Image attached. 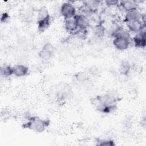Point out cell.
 I'll return each mask as SVG.
<instances>
[{
    "mask_svg": "<svg viewBox=\"0 0 146 146\" xmlns=\"http://www.w3.org/2000/svg\"><path fill=\"white\" fill-rule=\"evenodd\" d=\"M115 36H118V37H121V38H124L129 39H130V33H129V31H128V30L120 27L117 30V31H116L115 34L114 35L113 37H115Z\"/></svg>",
    "mask_w": 146,
    "mask_h": 146,
    "instance_id": "16",
    "label": "cell"
},
{
    "mask_svg": "<svg viewBox=\"0 0 146 146\" xmlns=\"http://www.w3.org/2000/svg\"><path fill=\"white\" fill-rule=\"evenodd\" d=\"M48 119H43L38 116L29 117L27 121L22 125V128L29 129L37 133L43 132L50 124Z\"/></svg>",
    "mask_w": 146,
    "mask_h": 146,
    "instance_id": "2",
    "label": "cell"
},
{
    "mask_svg": "<svg viewBox=\"0 0 146 146\" xmlns=\"http://www.w3.org/2000/svg\"><path fill=\"white\" fill-rule=\"evenodd\" d=\"M117 97L118 96H115L113 93H107L96 96L92 99L91 102L97 110L100 112L109 113L116 109Z\"/></svg>",
    "mask_w": 146,
    "mask_h": 146,
    "instance_id": "1",
    "label": "cell"
},
{
    "mask_svg": "<svg viewBox=\"0 0 146 146\" xmlns=\"http://www.w3.org/2000/svg\"><path fill=\"white\" fill-rule=\"evenodd\" d=\"M98 143L96 144L98 145H102V146H113L115 145V143L113 140H110V139H102L99 140L98 141Z\"/></svg>",
    "mask_w": 146,
    "mask_h": 146,
    "instance_id": "19",
    "label": "cell"
},
{
    "mask_svg": "<svg viewBox=\"0 0 146 146\" xmlns=\"http://www.w3.org/2000/svg\"><path fill=\"white\" fill-rule=\"evenodd\" d=\"M64 27L65 30L70 33L74 34L78 29V26L74 18L64 19Z\"/></svg>",
    "mask_w": 146,
    "mask_h": 146,
    "instance_id": "12",
    "label": "cell"
},
{
    "mask_svg": "<svg viewBox=\"0 0 146 146\" xmlns=\"http://www.w3.org/2000/svg\"><path fill=\"white\" fill-rule=\"evenodd\" d=\"M130 69H131V66L128 62L123 61L120 64V66L119 67L120 72L123 75H127V74H128Z\"/></svg>",
    "mask_w": 146,
    "mask_h": 146,
    "instance_id": "18",
    "label": "cell"
},
{
    "mask_svg": "<svg viewBox=\"0 0 146 146\" xmlns=\"http://www.w3.org/2000/svg\"><path fill=\"white\" fill-rule=\"evenodd\" d=\"M51 17L49 12L45 6L41 7L38 11L37 24L38 30L39 32L43 33L50 26Z\"/></svg>",
    "mask_w": 146,
    "mask_h": 146,
    "instance_id": "3",
    "label": "cell"
},
{
    "mask_svg": "<svg viewBox=\"0 0 146 146\" xmlns=\"http://www.w3.org/2000/svg\"><path fill=\"white\" fill-rule=\"evenodd\" d=\"M133 44L137 48H144L146 45L145 30H143L137 33L132 38Z\"/></svg>",
    "mask_w": 146,
    "mask_h": 146,
    "instance_id": "8",
    "label": "cell"
},
{
    "mask_svg": "<svg viewBox=\"0 0 146 146\" xmlns=\"http://www.w3.org/2000/svg\"><path fill=\"white\" fill-rule=\"evenodd\" d=\"M118 3H119V1H116V0H107V1H105L106 5L108 7L114 6L117 5Z\"/></svg>",
    "mask_w": 146,
    "mask_h": 146,
    "instance_id": "21",
    "label": "cell"
},
{
    "mask_svg": "<svg viewBox=\"0 0 146 146\" xmlns=\"http://www.w3.org/2000/svg\"><path fill=\"white\" fill-rule=\"evenodd\" d=\"M13 75L15 76L20 78L27 75L29 72V67L23 64H17L13 67Z\"/></svg>",
    "mask_w": 146,
    "mask_h": 146,
    "instance_id": "11",
    "label": "cell"
},
{
    "mask_svg": "<svg viewBox=\"0 0 146 146\" xmlns=\"http://www.w3.org/2000/svg\"><path fill=\"white\" fill-rule=\"evenodd\" d=\"M76 78L77 80H78L79 81L83 82L87 79V75L84 72H78L76 74Z\"/></svg>",
    "mask_w": 146,
    "mask_h": 146,
    "instance_id": "20",
    "label": "cell"
},
{
    "mask_svg": "<svg viewBox=\"0 0 146 146\" xmlns=\"http://www.w3.org/2000/svg\"><path fill=\"white\" fill-rule=\"evenodd\" d=\"M1 75L3 77H9L11 75H13V67L9 65H3L0 68Z\"/></svg>",
    "mask_w": 146,
    "mask_h": 146,
    "instance_id": "15",
    "label": "cell"
},
{
    "mask_svg": "<svg viewBox=\"0 0 146 146\" xmlns=\"http://www.w3.org/2000/svg\"><path fill=\"white\" fill-rule=\"evenodd\" d=\"M112 43L113 46L117 50L123 51L128 48L130 44V40L129 39L115 36Z\"/></svg>",
    "mask_w": 146,
    "mask_h": 146,
    "instance_id": "7",
    "label": "cell"
},
{
    "mask_svg": "<svg viewBox=\"0 0 146 146\" xmlns=\"http://www.w3.org/2000/svg\"><path fill=\"white\" fill-rule=\"evenodd\" d=\"M60 13L64 19L74 18L76 15V9L70 2H64L61 5Z\"/></svg>",
    "mask_w": 146,
    "mask_h": 146,
    "instance_id": "5",
    "label": "cell"
},
{
    "mask_svg": "<svg viewBox=\"0 0 146 146\" xmlns=\"http://www.w3.org/2000/svg\"><path fill=\"white\" fill-rule=\"evenodd\" d=\"M120 6L125 12L137 9V3L134 1H122L120 2Z\"/></svg>",
    "mask_w": 146,
    "mask_h": 146,
    "instance_id": "13",
    "label": "cell"
},
{
    "mask_svg": "<svg viewBox=\"0 0 146 146\" xmlns=\"http://www.w3.org/2000/svg\"><path fill=\"white\" fill-rule=\"evenodd\" d=\"M143 14H141L137 9L130 10L126 12L124 17V22L135 21H141Z\"/></svg>",
    "mask_w": 146,
    "mask_h": 146,
    "instance_id": "10",
    "label": "cell"
},
{
    "mask_svg": "<svg viewBox=\"0 0 146 146\" xmlns=\"http://www.w3.org/2000/svg\"><path fill=\"white\" fill-rule=\"evenodd\" d=\"M73 34L75 35L78 38L82 40H84L87 36L88 31H87V29H78Z\"/></svg>",
    "mask_w": 146,
    "mask_h": 146,
    "instance_id": "17",
    "label": "cell"
},
{
    "mask_svg": "<svg viewBox=\"0 0 146 146\" xmlns=\"http://www.w3.org/2000/svg\"><path fill=\"white\" fill-rule=\"evenodd\" d=\"M55 53V47L51 43L46 42L38 52L39 57L43 60L51 59Z\"/></svg>",
    "mask_w": 146,
    "mask_h": 146,
    "instance_id": "4",
    "label": "cell"
},
{
    "mask_svg": "<svg viewBox=\"0 0 146 146\" xmlns=\"http://www.w3.org/2000/svg\"><path fill=\"white\" fill-rule=\"evenodd\" d=\"M129 31L133 33H139L145 30V25L141 21H135L125 22Z\"/></svg>",
    "mask_w": 146,
    "mask_h": 146,
    "instance_id": "6",
    "label": "cell"
},
{
    "mask_svg": "<svg viewBox=\"0 0 146 146\" xmlns=\"http://www.w3.org/2000/svg\"><path fill=\"white\" fill-rule=\"evenodd\" d=\"M93 33L98 38H102L105 35L106 28L102 24H98L94 27Z\"/></svg>",
    "mask_w": 146,
    "mask_h": 146,
    "instance_id": "14",
    "label": "cell"
},
{
    "mask_svg": "<svg viewBox=\"0 0 146 146\" xmlns=\"http://www.w3.org/2000/svg\"><path fill=\"white\" fill-rule=\"evenodd\" d=\"M9 18V15L7 13H3L1 15V21L2 23L3 22H5L8 18Z\"/></svg>",
    "mask_w": 146,
    "mask_h": 146,
    "instance_id": "22",
    "label": "cell"
},
{
    "mask_svg": "<svg viewBox=\"0 0 146 146\" xmlns=\"http://www.w3.org/2000/svg\"><path fill=\"white\" fill-rule=\"evenodd\" d=\"M74 19L75 20L78 29H87V28L90 26V20L88 17L84 14H76L74 17Z\"/></svg>",
    "mask_w": 146,
    "mask_h": 146,
    "instance_id": "9",
    "label": "cell"
}]
</instances>
